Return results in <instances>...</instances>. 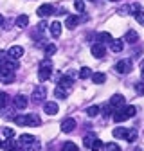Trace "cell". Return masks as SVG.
<instances>
[{
    "label": "cell",
    "mask_w": 144,
    "mask_h": 151,
    "mask_svg": "<svg viewBox=\"0 0 144 151\" xmlns=\"http://www.w3.org/2000/svg\"><path fill=\"white\" fill-rule=\"evenodd\" d=\"M135 113H137V108L135 106H122L119 110H115L112 113V117L115 122H124L126 119H130V117H135Z\"/></svg>",
    "instance_id": "cell-1"
},
{
    "label": "cell",
    "mask_w": 144,
    "mask_h": 151,
    "mask_svg": "<svg viewBox=\"0 0 144 151\" xmlns=\"http://www.w3.org/2000/svg\"><path fill=\"white\" fill-rule=\"evenodd\" d=\"M50 72H52V63H50V60L42 61L40 70H38V79H40V81H47V79L50 78Z\"/></svg>",
    "instance_id": "cell-2"
},
{
    "label": "cell",
    "mask_w": 144,
    "mask_h": 151,
    "mask_svg": "<svg viewBox=\"0 0 144 151\" xmlns=\"http://www.w3.org/2000/svg\"><path fill=\"white\" fill-rule=\"evenodd\" d=\"M0 79L6 81V83H11L14 79V70L6 63V65H0Z\"/></svg>",
    "instance_id": "cell-3"
},
{
    "label": "cell",
    "mask_w": 144,
    "mask_h": 151,
    "mask_svg": "<svg viewBox=\"0 0 144 151\" xmlns=\"http://www.w3.org/2000/svg\"><path fill=\"white\" fill-rule=\"evenodd\" d=\"M115 72L119 74H130L132 72V61L130 60H121L115 63Z\"/></svg>",
    "instance_id": "cell-4"
},
{
    "label": "cell",
    "mask_w": 144,
    "mask_h": 151,
    "mask_svg": "<svg viewBox=\"0 0 144 151\" xmlns=\"http://www.w3.org/2000/svg\"><path fill=\"white\" fill-rule=\"evenodd\" d=\"M22 56H24V47H20V45H13L9 50H7V58L9 60H20L22 58Z\"/></svg>",
    "instance_id": "cell-5"
},
{
    "label": "cell",
    "mask_w": 144,
    "mask_h": 151,
    "mask_svg": "<svg viewBox=\"0 0 144 151\" xmlns=\"http://www.w3.org/2000/svg\"><path fill=\"white\" fill-rule=\"evenodd\" d=\"M74 128H76V121L72 117H67L61 122V131H63V133H70V131H74Z\"/></svg>",
    "instance_id": "cell-6"
},
{
    "label": "cell",
    "mask_w": 144,
    "mask_h": 151,
    "mask_svg": "<svg viewBox=\"0 0 144 151\" xmlns=\"http://www.w3.org/2000/svg\"><path fill=\"white\" fill-rule=\"evenodd\" d=\"M110 106L114 108V111L119 110V108H122V106H124V97L121 96V93H115V96H112V99H110Z\"/></svg>",
    "instance_id": "cell-7"
},
{
    "label": "cell",
    "mask_w": 144,
    "mask_h": 151,
    "mask_svg": "<svg viewBox=\"0 0 144 151\" xmlns=\"http://www.w3.org/2000/svg\"><path fill=\"white\" fill-rule=\"evenodd\" d=\"M36 13H38L40 18H47V16H50V14L54 13V7H52L50 4H43V6L38 7V11H36Z\"/></svg>",
    "instance_id": "cell-8"
},
{
    "label": "cell",
    "mask_w": 144,
    "mask_h": 151,
    "mask_svg": "<svg viewBox=\"0 0 144 151\" xmlns=\"http://www.w3.org/2000/svg\"><path fill=\"white\" fill-rule=\"evenodd\" d=\"M0 147L2 149H6V151H18V142L14 140V139H7V140H4L2 144H0Z\"/></svg>",
    "instance_id": "cell-9"
},
{
    "label": "cell",
    "mask_w": 144,
    "mask_h": 151,
    "mask_svg": "<svg viewBox=\"0 0 144 151\" xmlns=\"http://www.w3.org/2000/svg\"><path fill=\"white\" fill-rule=\"evenodd\" d=\"M43 111L47 113V115H56V113L60 111V110H58V103H52V101L45 103V104H43Z\"/></svg>",
    "instance_id": "cell-10"
},
{
    "label": "cell",
    "mask_w": 144,
    "mask_h": 151,
    "mask_svg": "<svg viewBox=\"0 0 144 151\" xmlns=\"http://www.w3.org/2000/svg\"><path fill=\"white\" fill-rule=\"evenodd\" d=\"M27 104H29V99H27L25 96H22V93L14 97V106H16L18 110H25V108H27Z\"/></svg>",
    "instance_id": "cell-11"
},
{
    "label": "cell",
    "mask_w": 144,
    "mask_h": 151,
    "mask_svg": "<svg viewBox=\"0 0 144 151\" xmlns=\"http://www.w3.org/2000/svg\"><path fill=\"white\" fill-rule=\"evenodd\" d=\"M43 97H45V88L43 86H38V88L32 92V101L34 103H42Z\"/></svg>",
    "instance_id": "cell-12"
},
{
    "label": "cell",
    "mask_w": 144,
    "mask_h": 151,
    "mask_svg": "<svg viewBox=\"0 0 144 151\" xmlns=\"http://www.w3.org/2000/svg\"><path fill=\"white\" fill-rule=\"evenodd\" d=\"M90 52H92L94 58H103V56H104V47L101 43H94L92 49H90Z\"/></svg>",
    "instance_id": "cell-13"
},
{
    "label": "cell",
    "mask_w": 144,
    "mask_h": 151,
    "mask_svg": "<svg viewBox=\"0 0 144 151\" xmlns=\"http://www.w3.org/2000/svg\"><path fill=\"white\" fill-rule=\"evenodd\" d=\"M58 86H61V88L68 90V88L72 86V76H63V78H60V83H58Z\"/></svg>",
    "instance_id": "cell-14"
},
{
    "label": "cell",
    "mask_w": 144,
    "mask_h": 151,
    "mask_svg": "<svg viewBox=\"0 0 144 151\" xmlns=\"http://www.w3.org/2000/svg\"><path fill=\"white\" fill-rule=\"evenodd\" d=\"M78 24H79V18H78V16H74V14H68V16H67V20H65V25H67L68 29H74Z\"/></svg>",
    "instance_id": "cell-15"
},
{
    "label": "cell",
    "mask_w": 144,
    "mask_h": 151,
    "mask_svg": "<svg viewBox=\"0 0 144 151\" xmlns=\"http://www.w3.org/2000/svg\"><path fill=\"white\" fill-rule=\"evenodd\" d=\"M49 27H50V34H52V38H58V36L61 34V24H60V22H54V24H50Z\"/></svg>",
    "instance_id": "cell-16"
},
{
    "label": "cell",
    "mask_w": 144,
    "mask_h": 151,
    "mask_svg": "<svg viewBox=\"0 0 144 151\" xmlns=\"http://www.w3.org/2000/svg\"><path fill=\"white\" fill-rule=\"evenodd\" d=\"M92 81H94L96 85H103V83L106 81V74H103V72H94V74H92Z\"/></svg>",
    "instance_id": "cell-17"
},
{
    "label": "cell",
    "mask_w": 144,
    "mask_h": 151,
    "mask_svg": "<svg viewBox=\"0 0 144 151\" xmlns=\"http://www.w3.org/2000/svg\"><path fill=\"white\" fill-rule=\"evenodd\" d=\"M16 25L20 27V29L27 27V25H29V16H27V14H20V16L16 18Z\"/></svg>",
    "instance_id": "cell-18"
},
{
    "label": "cell",
    "mask_w": 144,
    "mask_h": 151,
    "mask_svg": "<svg viewBox=\"0 0 144 151\" xmlns=\"http://www.w3.org/2000/svg\"><path fill=\"white\" fill-rule=\"evenodd\" d=\"M124 40L128 42V43H137V40H139V34H137L135 31H128V32H126V36H124Z\"/></svg>",
    "instance_id": "cell-19"
},
{
    "label": "cell",
    "mask_w": 144,
    "mask_h": 151,
    "mask_svg": "<svg viewBox=\"0 0 144 151\" xmlns=\"http://www.w3.org/2000/svg\"><path fill=\"white\" fill-rule=\"evenodd\" d=\"M27 126H40V117L36 115V113L27 115Z\"/></svg>",
    "instance_id": "cell-20"
},
{
    "label": "cell",
    "mask_w": 144,
    "mask_h": 151,
    "mask_svg": "<svg viewBox=\"0 0 144 151\" xmlns=\"http://www.w3.org/2000/svg\"><path fill=\"white\" fill-rule=\"evenodd\" d=\"M110 49H112V52H121L122 50V42L121 40H112L110 42Z\"/></svg>",
    "instance_id": "cell-21"
},
{
    "label": "cell",
    "mask_w": 144,
    "mask_h": 151,
    "mask_svg": "<svg viewBox=\"0 0 144 151\" xmlns=\"http://www.w3.org/2000/svg\"><path fill=\"white\" fill-rule=\"evenodd\" d=\"M126 133H128V129H126V128H121V126L114 129V137H115V139H124Z\"/></svg>",
    "instance_id": "cell-22"
},
{
    "label": "cell",
    "mask_w": 144,
    "mask_h": 151,
    "mask_svg": "<svg viewBox=\"0 0 144 151\" xmlns=\"http://www.w3.org/2000/svg\"><path fill=\"white\" fill-rule=\"evenodd\" d=\"M92 74H94V72L90 70L88 67H83V68L79 70V78H81V79H88V78H92Z\"/></svg>",
    "instance_id": "cell-23"
},
{
    "label": "cell",
    "mask_w": 144,
    "mask_h": 151,
    "mask_svg": "<svg viewBox=\"0 0 144 151\" xmlns=\"http://www.w3.org/2000/svg\"><path fill=\"white\" fill-rule=\"evenodd\" d=\"M99 111H101L99 106H90V108H86V115H88V117H97Z\"/></svg>",
    "instance_id": "cell-24"
},
{
    "label": "cell",
    "mask_w": 144,
    "mask_h": 151,
    "mask_svg": "<svg viewBox=\"0 0 144 151\" xmlns=\"http://www.w3.org/2000/svg\"><path fill=\"white\" fill-rule=\"evenodd\" d=\"M54 96L60 97V99H67V90L61 88V86H56V88H54Z\"/></svg>",
    "instance_id": "cell-25"
},
{
    "label": "cell",
    "mask_w": 144,
    "mask_h": 151,
    "mask_svg": "<svg viewBox=\"0 0 144 151\" xmlns=\"http://www.w3.org/2000/svg\"><path fill=\"white\" fill-rule=\"evenodd\" d=\"M97 137L94 135V133H88V135H85V139H83V144L86 146V147H90V146H92V142L96 140Z\"/></svg>",
    "instance_id": "cell-26"
},
{
    "label": "cell",
    "mask_w": 144,
    "mask_h": 151,
    "mask_svg": "<svg viewBox=\"0 0 144 151\" xmlns=\"http://www.w3.org/2000/svg\"><path fill=\"white\" fill-rule=\"evenodd\" d=\"M103 151H121V147L115 142H108V144L103 146Z\"/></svg>",
    "instance_id": "cell-27"
},
{
    "label": "cell",
    "mask_w": 144,
    "mask_h": 151,
    "mask_svg": "<svg viewBox=\"0 0 144 151\" xmlns=\"http://www.w3.org/2000/svg\"><path fill=\"white\" fill-rule=\"evenodd\" d=\"M14 124H18V126H27V115H16L14 117Z\"/></svg>",
    "instance_id": "cell-28"
},
{
    "label": "cell",
    "mask_w": 144,
    "mask_h": 151,
    "mask_svg": "<svg viewBox=\"0 0 144 151\" xmlns=\"http://www.w3.org/2000/svg\"><path fill=\"white\" fill-rule=\"evenodd\" d=\"M7 101H9V96H7L6 92H0V110H2V108H6Z\"/></svg>",
    "instance_id": "cell-29"
},
{
    "label": "cell",
    "mask_w": 144,
    "mask_h": 151,
    "mask_svg": "<svg viewBox=\"0 0 144 151\" xmlns=\"http://www.w3.org/2000/svg\"><path fill=\"white\" fill-rule=\"evenodd\" d=\"M99 40H101V42H99L101 45H103V43H110V42H112V36L108 34V32H101V34H99Z\"/></svg>",
    "instance_id": "cell-30"
},
{
    "label": "cell",
    "mask_w": 144,
    "mask_h": 151,
    "mask_svg": "<svg viewBox=\"0 0 144 151\" xmlns=\"http://www.w3.org/2000/svg\"><path fill=\"white\" fill-rule=\"evenodd\" d=\"M61 151H78V146L74 142H65L63 147H61Z\"/></svg>",
    "instance_id": "cell-31"
},
{
    "label": "cell",
    "mask_w": 144,
    "mask_h": 151,
    "mask_svg": "<svg viewBox=\"0 0 144 151\" xmlns=\"http://www.w3.org/2000/svg\"><path fill=\"white\" fill-rule=\"evenodd\" d=\"M128 142H133L135 139H137V131L135 129H128V133H126V137H124Z\"/></svg>",
    "instance_id": "cell-32"
},
{
    "label": "cell",
    "mask_w": 144,
    "mask_h": 151,
    "mask_svg": "<svg viewBox=\"0 0 144 151\" xmlns=\"http://www.w3.org/2000/svg\"><path fill=\"white\" fill-rule=\"evenodd\" d=\"M101 147H103V144H101L99 139H96V140L92 142V146H90V149H92V151H101Z\"/></svg>",
    "instance_id": "cell-33"
},
{
    "label": "cell",
    "mask_w": 144,
    "mask_h": 151,
    "mask_svg": "<svg viewBox=\"0 0 144 151\" xmlns=\"http://www.w3.org/2000/svg\"><path fill=\"white\" fill-rule=\"evenodd\" d=\"M54 52H56V45H52V43H49V45L45 47V54H47V56H52Z\"/></svg>",
    "instance_id": "cell-34"
},
{
    "label": "cell",
    "mask_w": 144,
    "mask_h": 151,
    "mask_svg": "<svg viewBox=\"0 0 144 151\" xmlns=\"http://www.w3.org/2000/svg\"><path fill=\"white\" fill-rule=\"evenodd\" d=\"M128 11H130L132 14H137V13L140 11V6H139V4H132V6H128Z\"/></svg>",
    "instance_id": "cell-35"
},
{
    "label": "cell",
    "mask_w": 144,
    "mask_h": 151,
    "mask_svg": "<svg viewBox=\"0 0 144 151\" xmlns=\"http://www.w3.org/2000/svg\"><path fill=\"white\" fill-rule=\"evenodd\" d=\"M135 20H137L140 25H144V11H142V9H140V11L135 14Z\"/></svg>",
    "instance_id": "cell-36"
},
{
    "label": "cell",
    "mask_w": 144,
    "mask_h": 151,
    "mask_svg": "<svg viewBox=\"0 0 144 151\" xmlns=\"http://www.w3.org/2000/svg\"><path fill=\"white\" fill-rule=\"evenodd\" d=\"M2 133H4V137H6V139H11V137L14 135V131H13L11 128H4V131H2Z\"/></svg>",
    "instance_id": "cell-37"
},
{
    "label": "cell",
    "mask_w": 144,
    "mask_h": 151,
    "mask_svg": "<svg viewBox=\"0 0 144 151\" xmlns=\"http://www.w3.org/2000/svg\"><path fill=\"white\" fill-rule=\"evenodd\" d=\"M74 7H76V11H83V9H85L83 0H76V2H74Z\"/></svg>",
    "instance_id": "cell-38"
},
{
    "label": "cell",
    "mask_w": 144,
    "mask_h": 151,
    "mask_svg": "<svg viewBox=\"0 0 144 151\" xmlns=\"http://www.w3.org/2000/svg\"><path fill=\"white\" fill-rule=\"evenodd\" d=\"M112 111H114V108L110 106V104H106L104 108H103V113H104V115L108 117V115H112Z\"/></svg>",
    "instance_id": "cell-39"
},
{
    "label": "cell",
    "mask_w": 144,
    "mask_h": 151,
    "mask_svg": "<svg viewBox=\"0 0 144 151\" xmlns=\"http://www.w3.org/2000/svg\"><path fill=\"white\" fill-rule=\"evenodd\" d=\"M135 90H137L139 93H144V83H137V85H135Z\"/></svg>",
    "instance_id": "cell-40"
},
{
    "label": "cell",
    "mask_w": 144,
    "mask_h": 151,
    "mask_svg": "<svg viewBox=\"0 0 144 151\" xmlns=\"http://www.w3.org/2000/svg\"><path fill=\"white\" fill-rule=\"evenodd\" d=\"M119 14H121V16H126V14H128V6H122V7L119 9Z\"/></svg>",
    "instance_id": "cell-41"
},
{
    "label": "cell",
    "mask_w": 144,
    "mask_h": 151,
    "mask_svg": "<svg viewBox=\"0 0 144 151\" xmlns=\"http://www.w3.org/2000/svg\"><path fill=\"white\" fill-rule=\"evenodd\" d=\"M2 24H4V16H2V14H0V25H2Z\"/></svg>",
    "instance_id": "cell-42"
},
{
    "label": "cell",
    "mask_w": 144,
    "mask_h": 151,
    "mask_svg": "<svg viewBox=\"0 0 144 151\" xmlns=\"http://www.w3.org/2000/svg\"><path fill=\"white\" fill-rule=\"evenodd\" d=\"M140 70H144V60L140 61Z\"/></svg>",
    "instance_id": "cell-43"
},
{
    "label": "cell",
    "mask_w": 144,
    "mask_h": 151,
    "mask_svg": "<svg viewBox=\"0 0 144 151\" xmlns=\"http://www.w3.org/2000/svg\"><path fill=\"white\" fill-rule=\"evenodd\" d=\"M140 74H142V79H144V70H140Z\"/></svg>",
    "instance_id": "cell-44"
},
{
    "label": "cell",
    "mask_w": 144,
    "mask_h": 151,
    "mask_svg": "<svg viewBox=\"0 0 144 151\" xmlns=\"http://www.w3.org/2000/svg\"><path fill=\"white\" fill-rule=\"evenodd\" d=\"M88 2H96V0H88Z\"/></svg>",
    "instance_id": "cell-45"
},
{
    "label": "cell",
    "mask_w": 144,
    "mask_h": 151,
    "mask_svg": "<svg viewBox=\"0 0 144 151\" xmlns=\"http://www.w3.org/2000/svg\"><path fill=\"white\" fill-rule=\"evenodd\" d=\"M110 2H117V0H110Z\"/></svg>",
    "instance_id": "cell-46"
},
{
    "label": "cell",
    "mask_w": 144,
    "mask_h": 151,
    "mask_svg": "<svg viewBox=\"0 0 144 151\" xmlns=\"http://www.w3.org/2000/svg\"><path fill=\"white\" fill-rule=\"evenodd\" d=\"M135 151H139V149H135Z\"/></svg>",
    "instance_id": "cell-47"
},
{
    "label": "cell",
    "mask_w": 144,
    "mask_h": 151,
    "mask_svg": "<svg viewBox=\"0 0 144 151\" xmlns=\"http://www.w3.org/2000/svg\"><path fill=\"white\" fill-rule=\"evenodd\" d=\"M0 144H2V142H0Z\"/></svg>",
    "instance_id": "cell-48"
}]
</instances>
